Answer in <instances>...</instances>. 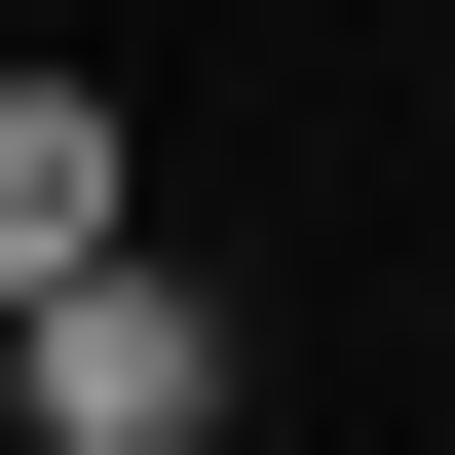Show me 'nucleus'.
<instances>
[{
    "mask_svg": "<svg viewBox=\"0 0 455 455\" xmlns=\"http://www.w3.org/2000/svg\"><path fill=\"white\" fill-rule=\"evenodd\" d=\"M38 266H114V76H0V304Z\"/></svg>",
    "mask_w": 455,
    "mask_h": 455,
    "instance_id": "f03ea898",
    "label": "nucleus"
},
{
    "mask_svg": "<svg viewBox=\"0 0 455 455\" xmlns=\"http://www.w3.org/2000/svg\"><path fill=\"white\" fill-rule=\"evenodd\" d=\"M0 455H228V304H190V266H152V228L0 304Z\"/></svg>",
    "mask_w": 455,
    "mask_h": 455,
    "instance_id": "f257e3e1",
    "label": "nucleus"
}]
</instances>
